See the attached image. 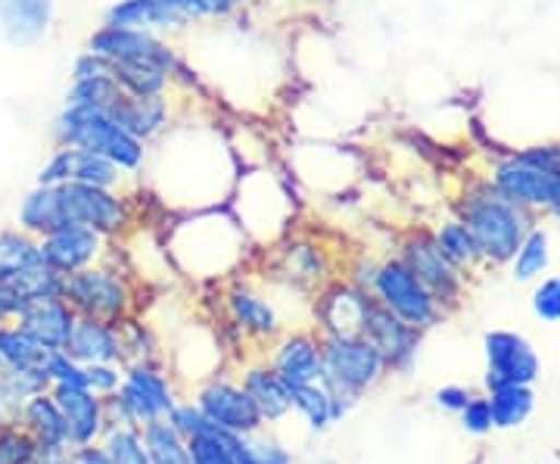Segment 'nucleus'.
Instances as JSON below:
<instances>
[{
  "mask_svg": "<svg viewBox=\"0 0 560 464\" xmlns=\"http://www.w3.org/2000/svg\"><path fill=\"white\" fill-rule=\"evenodd\" d=\"M57 147H79L119 165L125 175L138 172L147 160V143L128 135L109 113L94 106H62L50 125Z\"/></svg>",
  "mask_w": 560,
  "mask_h": 464,
  "instance_id": "1",
  "label": "nucleus"
},
{
  "mask_svg": "<svg viewBox=\"0 0 560 464\" xmlns=\"http://www.w3.org/2000/svg\"><path fill=\"white\" fill-rule=\"evenodd\" d=\"M464 224L470 228V234L480 243L482 256L492 259H511L521 250L523 237L529 234V219L523 212V206L508 200L499 190H486L470 197L464 206Z\"/></svg>",
  "mask_w": 560,
  "mask_h": 464,
  "instance_id": "2",
  "label": "nucleus"
},
{
  "mask_svg": "<svg viewBox=\"0 0 560 464\" xmlns=\"http://www.w3.org/2000/svg\"><path fill=\"white\" fill-rule=\"evenodd\" d=\"M495 190L517 206H555L560 200V150H526L501 162Z\"/></svg>",
  "mask_w": 560,
  "mask_h": 464,
  "instance_id": "3",
  "label": "nucleus"
},
{
  "mask_svg": "<svg viewBox=\"0 0 560 464\" xmlns=\"http://www.w3.org/2000/svg\"><path fill=\"white\" fill-rule=\"evenodd\" d=\"M383 362H386L383 352L371 340L330 337L320 349V378L327 384V393L334 399H340V396H352L368 384H374Z\"/></svg>",
  "mask_w": 560,
  "mask_h": 464,
  "instance_id": "4",
  "label": "nucleus"
},
{
  "mask_svg": "<svg viewBox=\"0 0 560 464\" xmlns=\"http://www.w3.org/2000/svg\"><path fill=\"white\" fill-rule=\"evenodd\" d=\"M374 287H377V297H381L383 309L393 312L408 327H423V324L433 322V315H436V297L408 268V263L393 259V263L381 265L377 275H374Z\"/></svg>",
  "mask_w": 560,
  "mask_h": 464,
  "instance_id": "5",
  "label": "nucleus"
},
{
  "mask_svg": "<svg viewBox=\"0 0 560 464\" xmlns=\"http://www.w3.org/2000/svg\"><path fill=\"white\" fill-rule=\"evenodd\" d=\"M88 50L101 54L106 60L125 62V60H150L160 62L165 69H178V54L168 40L153 32H140V28H119V25H106L91 35Z\"/></svg>",
  "mask_w": 560,
  "mask_h": 464,
  "instance_id": "6",
  "label": "nucleus"
},
{
  "mask_svg": "<svg viewBox=\"0 0 560 464\" xmlns=\"http://www.w3.org/2000/svg\"><path fill=\"white\" fill-rule=\"evenodd\" d=\"M62 224H88L101 234H109L125 224V200L116 190H103L91 184H60Z\"/></svg>",
  "mask_w": 560,
  "mask_h": 464,
  "instance_id": "7",
  "label": "nucleus"
},
{
  "mask_svg": "<svg viewBox=\"0 0 560 464\" xmlns=\"http://www.w3.org/2000/svg\"><path fill=\"white\" fill-rule=\"evenodd\" d=\"M119 165L97 156L91 150H79V147H57L50 153V160L40 165L38 184H91V187H103V190H116L121 184Z\"/></svg>",
  "mask_w": 560,
  "mask_h": 464,
  "instance_id": "8",
  "label": "nucleus"
},
{
  "mask_svg": "<svg viewBox=\"0 0 560 464\" xmlns=\"http://www.w3.org/2000/svg\"><path fill=\"white\" fill-rule=\"evenodd\" d=\"M62 297L69 300V305H75L79 312H84L88 318H109L119 315L121 305L128 300L125 283L106 271V268H81L66 275L62 281Z\"/></svg>",
  "mask_w": 560,
  "mask_h": 464,
  "instance_id": "9",
  "label": "nucleus"
},
{
  "mask_svg": "<svg viewBox=\"0 0 560 464\" xmlns=\"http://www.w3.org/2000/svg\"><path fill=\"white\" fill-rule=\"evenodd\" d=\"M486 359H489L486 384L492 390L508 384H533L539 378V356L521 334H508V330L489 334L486 337Z\"/></svg>",
  "mask_w": 560,
  "mask_h": 464,
  "instance_id": "10",
  "label": "nucleus"
},
{
  "mask_svg": "<svg viewBox=\"0 0 560 464\" xmlns=\"http://www.w3.org/2000/svg\"><path fill=\"white\" fill-rule=\"evenodd\" d=\"M103 234L88 228V224H66L60 231H50L38 241L40 263L50 265L54 271H60L62 278L81 271L101 256Z\"/></svg>",
  "mask_w": 560,
  "mask_h": 464,
  "instance_id": "11",
  "label": "nucleus"
},
{
  "mask_svg": "<svg viewBox=\"0 0 560 464\" xmlns=\"http://www.w3.org/2000/svg\"><path fill=\"white\" fill-rule=\"evenodd\" d=\"M200 411L209 425L228 433H253L261 421L259 405L253 403V396L231 384L206 386L200 396Z\"/></svg>",
  "mask_w": 560,
  "mask_h": 464,
  "instance_id": "12",
  "label": "nucleus"
},
{
  "mask_svg": "<svg viewBox=\"0 0 560 464\" xmlns=\"http://www.w3.org/2000/svg\"><path fill=\"white\" fill-rule=\"evenodd\" d=\"M106 113L119 121L128 135H135L143 143L160 138L172 119L168 97H138V94H128L125 88H119V94L113 97Z\"/></svg>",
  "mask_w": 560,
  "mask_h": 464,
  "instance_id": "13",
  "label": "nucleus"
},
{
  "mask_svg": "<svg viewBox=\"0 0 560 464\" xmlns=\"http://www.w3.org/2000/svg\"><path fill=\"white\" fill-rule=\"evenodd\" d=\"M103 20H106V25L140 28V32H153V35L184 32L190 25L187 16H180L178 10H172L162 0H116Z\"/></svg>",
  "mask_w": 560,
  "mask_h": 464,
  "instance_id": "14",
  "label": "nucleus"
},
{
  "mask_svg": "<svg viewBox=\"0 0 560 464\" xmlns=\"http://www.w3.org/2000/svg\"><path fill=\"white\" fill-rule=\"evenodd\" d=\"M54 22V0H0V32L13 47L38 44Z\"/></svg>",
  "mask_w": 560,
  "mask_h": 464,
  "instance_id": "15",
  "label": "nucleus"
},
{
  "mask_svg": "<svg viewBox=\"0 0 560 464\" xmlns=\"http://www.w3.org/2000/svg\"><path fill=\"white\" fill-rule=\"evenodd\" d=\"M20 327L47 349H66L72 327H75V312L62 300H40L28 303L20 315Z\"/></svg>",
  "mask_w": 560,
  "mask_h": 464,
  "instance_id": "16",
  "label": "nucleus"
},
{
  "mask_svg": "<svg viewBox=\"0 0 560 464\" xmlns=\"http://www.w3.org/2000/svg\"><path fill=\"white\" fill-rule=\"evenodd\" d=\"M405 263H408V268L418 275L420 281L430 287L433 297L436 293L448 297L455 290V283H458L455 265L445 259L436 237H415V241L408 243V250H405Z\"/></svg>",
  "mask_w": 560,
  "mask_h": 464,
  "instance_id": "17",
  "label": "nucleus"
},
{
  "mask_svg": "<svg viewBox=\"0 0 560 464\" xmlns=\"http://www.w3.org/2000/svg\"><path fill=\"white\" fill-rule=\"evenodd\" d=\"M57 408H60L66 433L75 443H88L101 427V405L88 393V386L57 384Z\"/></svg>",
  "mask_w": 560,
  "mask_h": 464,
  "instance_id": "18",
  "label": "nucleus"
},
{
  "mask_svg": "<svg viewBox=\"0 0 560 464\" xmlns=\"http://www.w3.org/2000/svg\"><path fill=\"white\" fill-rule=\"evenodd\" d=\"M69 359L88 364H106L119 356V344L113 337V330L101 322V318H75L72 337L62 349Z\"/></svg>",
  "mask_w": 560,
  "mask_h": 464,
  "instance_id": "19",
  "label": "nucleus"
},
{
  "mask_svg": "<svg viewBox=\"0 0 560 464\" xmlns=\"http://www.w3.org/2000/svg\"><path fill=\"white\" fill-rule=\"evenodd\" d=\"M57 349H47L32 340L22 327H0V362L22 374L47 378V364Z\"/></svg>",
  "mask_w": 560,
  "mask_h": 464,
  "instance_id": "20",
  "label": "nucleus"
},
{
  "mask_svg": "<svg viewBox=\"0 0 560 464\" xmlns=\"http://www.w3.org/2000/svg\"><path fill=\"white\" fill-rule=\"evenodd\" d=\"M278 374L287 384H315L320 378V349L312 337L296 334L278 349Z\"/></svg>",
  "mask_w": 560,
  "mask_h": 464,
  "instance_id": "21",
  "label": "nucleus"
},
{
  "mask_svg": "<svg viewBox=\"0 0 560 464\" xmlns=\"http://www.w3.org/2000/svg\"><path fill=\"white\" fill-rule=\"evenodd\" d=\"M368 309L371 303L361 297V293H352V290H337L324 309V322L334 330V337H342V340H355L364 334V324H368Z\"/></svg>",
  "mask_w": 560,
  "mask_h": 464,
  "instance_id": "22",
  "label": "nucleus"
},
{
  "mask_svg": "<svg viewBox=\"0 0 560 464\" xmlns=\"http://www.w3.org/2000/svg\"><path fill=\"white\" fill-rule=\"evenodd\" d=\"M113 66H116V81L128 94H138V97H168L172 76H175L172 69L150 60H125L113 62Z\"/></svg>",
  "mask_w": 560,
  "mask_h": 464,
  "instance_id": "23",
  "label": "nucleus"
},
{
  "mask_svg": "<svg viewBox=\"0 0 560 464\" xmlns=\"http://www.w3.org/2000/svg\"><path fill=\"white\" fill-rule=\"evenodd\" d=\"M40 263L38 241L25 231H3L0 234V283H10L22 271Z\"/></svg>",
  "mask_w": 560,
  "mask_h": 464,
  "instance_id": "24",
  "label": "nucleus"
},
{
  "mask_svg": "<svg viewBox=\"0 0 560 464\" xmlns=\"http://www.w3.org/2000/svg\"><path fill=\"white\" fill-rule=\"evenodd\" d=\"M243 390L253 396V403L259 405V411L268 415V418H278V415H283L293 405V399H290V384L280 378L278 371H249Z\"/></svg>",
  "mask_w": 560,
  "mask_h": 464,
  "instance_id": "25",
  "label": "nucleus"
},
{
  "mask_svg": "<svg viewBox=\"0 0 560 464\" xmlns=\"http://www.w3.org/2000/svg\"><path fill=\"white\" fill-rule=\"evenodd\" d=\"M533 390L529 384H508L492 390V399H489V408H492V425L495 427H517L529 418L533 411Z\"/></svg>",
  "mask_w": 560,
  "mask_h": 464,
  "instance_id": "26",
  "label": "nucleus"
},
{
  "mask_svg": "<svg viewBox=\"0 0 560 464\" xmlns=\"http://www.w3.org/2000/svg\"><path fill=\"white\" fill-rule=\"evenodd\" d=\"M187 455L190 464H237L228 445V430H219L209 421L194 437H187Z\"/></svg>",
  "mask_w": 560,
  "mask_h": 464,
  "instance_id": "27",
  "label": "nucleus"
},
{
  "mask_svg": "<svg viewBox=\"0 0 560 464\" xmlns=\"http://www.w3.org/2000/svg\"><path fill=\"white\" fill-rule=\"evenodd\" d=\"M436 243L445 253V259L452 265H470L474 259H480V243L470 234V228L464 222H448L442 224L440 234H436Z\"/></svg>",
  "mask_w": 560,
  "mask_h": 464,
  "instance_id": "28",
  "label": "nucleus"
},
{
  "mask_svg": "<svg viewBox=\"0 0 560 464\" xmlns=\"http://www.w3.org/2000/svg\"><path fill=\"white\" fill-rule=\"evenodd\" d=\"M228 303H231V312H234V318H237L243 327H249V330H256V334H271V330H275V312H271V305L265 303L261 297H256V293H249V290H234Z\"/></svg>",
  "mask_w": 560,
  "mask_h": 464,
  "instance_id": "29",
  "label": "nucleus"
},
{
  "mask_svg": "<svg viewBox=\"0 0 560 464\" xmlns=\"http://www.w3.org/2000/svg\"><path fill=\"white\" fill-rule=\"evenodd\" d=\"M290 399L305 411V418L312 421V427H327L330 418L340 415V408L334 405V396L315 384H290Z\"/></svg>",
  "mask_w": 560,
  "mask_h": 464,
  "instance_id": "30",
  "label": "nucleus"
},
{
  "mask_svg": "<svg viewBox=\"0 0 560 464\" xmlns=\"http://www.w3.org/2000/svg\"><path fill=\"white\" fill-rule=\"evenodd\" d=\"M119 88L121 84L116 79H72L66 91V106H94L106 113Z\"/></svg>",
  "mask_w": 560,
  "mask_h": 464,
  "instance_id": "31",
  "label": "nucleus"
},
{
  "mask_svg": "<svg viewBox=\"0 0 560 464\" xmlns=\"http://www.w3.org/2000/svg\"><path fill=\"white\" fill-rule=\"evenodd\" d=\"M545 268H548V234L541 228H533L523 237L521 250L514 253V278L517 281H529V278H536Z\"/></svg>",
  "mask_w": 560,
  "mask_h": 464,
  "instance_id": "32",
  "label": "nucleus"
},
{
  "mask_svg": "<svg viewBox=\"0 0 560 464\" xmlns=\"http://www.w3.org/2000/svg\"><path fill=\"white\" fill-rule=\"evenodd\" d=\"M147 443H150V462L153 464H190V455L180 445L175 427L150 425Z\"/></svg>",
  "mask_w": 560,
  "mask_h": 464,
  "instance_id": "33",
  "label": "nucleus"
},
{
  "mask_svg": "<svg viewBox=\"0 0 560 464\" xmlns=\"http://www.w3.org/2000/svg\"><path fill=\"white\" fill-rule=\"evenodd\" d=\"M28 418L35 421L38 433L44 437V445H50V449H57V445H60L66 437H69V433H66V421H62L57 403L35 399V403L28 405Z\"/></svg>",
  "mask_w": 560,
  "mask_h": 464,
  "instance_id": "34",
  "label": "nucleus"
},
{
  "mask_svg": "<svg viewBox=\"0 0 560 464\" xmlns=\"http://www.w3.org/2000/svg\"><path fill=\"white\" fill-rule=\"evenodd\" d=\"M533 312L541 322H560V278H548L533 293Z\"/></svg>",
  "mask_w": 560,
  "mask_h": 464,
  "instance_id": "35",
  "label": "nucleus"
},
{
  "mask_svg": "<svg viewBox=\"0 0 560 464\" xmlns=\"http://www.w3.org/2000/svg\"><path fill=\"white\" fill-rule=\"evenodd\" d=\"M109 462L113 464H143L147 462V452L140 449L138 437H135V433L119 430V433H113V440H109Z\"/></svg>",
  "mask_w": 560,
  "mask_h": 464,
  "instance_id": "36",
  "label": "nucleus"
},
{
  "mask_svg": "<svg viewBox=\"0 0 560 464\" xmlns=\"http://www.w3.org/2000/svg\"><path fill=\"white\" fill-rule=\"evenodd\" d=\"M72 79H116V66L94 50H84L72 66Z\"/></svg>",
  "mask_w": 560,
  "mask_h": 464,
  "instance_id": "37",
  "label": "nucleus"
},
{
  "mask_svg": "<svg viewBox=\"0 0 560 464\" xmlns=\"http://www.w3.org/2000/svg\"><path fill=\"white\" fill-rule=\"evenodd\" d=\"M464 427L470 430V433H486L489 427H492V408H489V399H474V403H467L464 408Z\"/></svg>",
  "mask_w": 560,
  "mask_h": 464,
  "instance_id": "38",
  "label": "nucleus"
},
{
  "mask_svg": "<svg viewBox=\"0 0 560 464\" xmlns=\"http://www.w3.org/2000/svg\"><path fill=\"white\" fill-rule=\"evenodd\" d=\"M25 305H28V300L22 297L13 283H0V322L20 318L22 312H25Z\"/></svg>",
  "mask_w": 560,
  "mask_h": 464,
  "instance_id": "39",
  "label": "nucleus"
},
{
  "mask_svg": "<svg viewBox=\"0 0 560 464\" xmlns=\"http://www.w3.org/2000/svg\"><path fill=\"white\" fill-rule=\"evenodd\" d=\"M162 3H168L172 10H178L180 16H187V20H209V16H219L215 13V3L212 0H162Z\"/></svg>",
  "mask_w": 560,
  "mask_h": 464,
  "instance_id": "40",
  "label": "nucleus"
},
{
  "mask_svg": "<svg viewBox=\"0 0 560 464\" xmlns=\"http://www.w3.org/2000/svg\"><path fill=\"white\" fill-rule=\"evenodd\" d=\"M172 418H175V430L184 433V437H194L202 425H206V418H202V411H194V408H175L172 411Z\"/></svg>",
  "mask_w": 560,
  "mask_h": 464,
  "instance_id": "41",
  "label": "nucleus"
},
{
  "mask_svg": "<svg viewBox=\"0 0 560 464\" xmlns=\"http://www.w3.org/2000/svg\"><path fill=\"white\" fill-rule=\"evenodd\" d=\"M84 374H88V386H97V390H113L119 384V374L109 371L106 364H91V368H84Z\"/></svg>",
  "mask_w": 560,
  "mask_h": 464,
  "instance_id": "42",
  "label": "nucleus"
},
{
  "mask_svg": "<svg viewBox=\"0 0 560 464\" xmlns=\"http://www.w3.org/2000/svg\"><path fill=\"white\" fill-rule=\"evenodd\" d=\"M436 399H440L442 408H464V405L470 403V393L464 386H445V390H440Z\"/></svg>",
  "mask_w": 560,
  "mask_h": 464,
  "instance_id": "43",
  "label": "nucleus"
},
{
  "mask_svg": "<svg viewBox=\"0 0 560 464\" xmlns=\"http://www.w3.org/2000/svg\"><path fill=\"white\" fill-rule=\"evenodd\" d=\"M69 464H113V462H109V455H103V452L84 449V452H79V455H75Z\"/></svg>",
  "mask_w": 560,
  "mask_h": 464,
  "instance_id": "44",
  "label": "nucleus"
},
{
  "mask_svg": "<svg viewBox=\"0 0 560 464\" xmlns=\"http://www.w3.org/2000/svg\"><path fill=\"white\" fill-rule=\"evenodd\" d=\"M212 3H215V13H219V16H228V13H234L237 7L249 3V0H212Z\"/></svg>",
  "mask_w": 560,
  "mask_h": 464,
  "instance_id": "45",
  "label": "nucleus"
},
{
  "mask_svg": "<svg viewBox=\"0 0 560 464\" xmlns=\"http://www.w3.org/2000/svg\"><path fill=\"white\" fill-rule=\"evenodd\" d=\"M477 464H480V462H477Z\"/></svg>",
  "mask_w": 560,
  "mask_h": 464,
  "instance_id": "46",
  "label": "nucleus"
}]
</instances>
